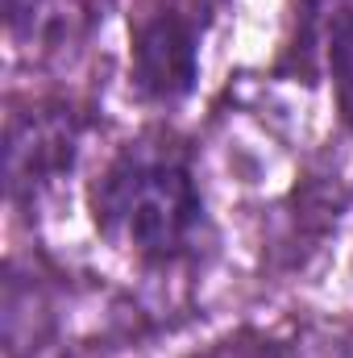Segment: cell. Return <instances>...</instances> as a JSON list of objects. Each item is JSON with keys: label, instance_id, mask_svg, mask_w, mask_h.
Masks as SVG:
<instances>
[{"label": "cell", "instance_id": "6da1fadb", "mask_svg": "<svg viewBox=\"0 0 353 358\" xmlns=\"http://www.w3.org/2000/svg\"><path fill=\"white\" fill-rule=\"evenodd\" d=\"M96 229L142 263H179L204 229V200L187 159L167 142L125 146L91 187Z\"/></svg>", "mask_w": 353, "mask_h": 358}, {"label": "cell", "instance_id": "7a4b0ae2", "mask_svg": "<svg viewBox=\"0 0 353 358\" xmlns=\"http://www.w3.org/2000/svg\"><path fill=\"white\" fill-rule=\"evenodd\" d=\"M80 155V121L63 104L17 113L4 134V183L17 204L38 200L54 179L71 171Z\"/></svg>", "mask_w": 353, "mask_h": 358}, {"label": "cell", "instance_id": "3957f363", "mask_svg": "<svg viewBox=\"0 0 353 358\" xmlns=\"http://www.w3.org/2000/svg\"><path fill=\"white\" fill-rule=\"evenodd\" d=\"M200 71V21L183 0L150 8L133 29V80L150 100L187 96Z\"/></svg>", "mask_w": 353, "mask_h": 358}, {"label": "cell", "instance_id": "277c9868", "mask_svg": "<svg viewBox=\"0 0 353 358\" xmlns=\"http://www.w3.org/2000/svg\"><path fill=\"white\" fill-rule=\"evenodd\" d=\"M104 0H4L8 29L17 42L38 50H59L84 38L100 17Z\"/></svg>", "mask_w": 353, "mask_h": 358}, {"label": "cell", "instance_id": "5b68a950", "mask_svg": "<svg viewBox=\"0 0 353 358\" xmlns=\"http://www.w3.org/2000/svg\"><path fill=\"white\" fill-rule=\"evenodd\" d=\"M329 71L341 117L353 125V4H345L329 25Z\"/></svg>", "mask_w": 353, "mask_h": 358}]
</instances>
